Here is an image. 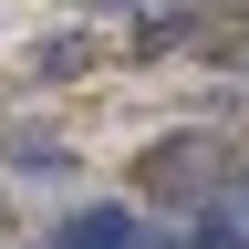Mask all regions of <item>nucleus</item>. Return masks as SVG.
I'll list each match as a JSON object with an SVG mask.
<instances>
[{
	"label": "nucleus",
	"mask_w": 249,
	"mask_h": 249,
	"mask_svg": "<svg viewBox=\"0 0 249 249\" xmlns=\"http://www.w3.org/2000/svg\"><path fill=\"white\" fill-rule=\"evenodd\" d=\"M52 249H135V208H73Z\"/></svg>",
	"instance_id": "2"
},
{
	"label": "nucleus",
	"mask_w": 249,
	"mask_h": 249,
	"mask_svg": "<svg viewBox=\"0 0 249 249\" xmlns=\"http://www.w3.org/2000/svg\"><path fill=\"white\" fill-rule=\"evenodd\" d=\"M187 249H249V229H229V218L208 208V218H197V239H187Z\"/></svg>",
	"instance_id": "4"
},
{
	"label": "nucleus",
	"mask_w": 249,
	"mask_h": 249,
	"mask_svg": "<svg viewBox=\"0 0 249 249\" xmlns=\"http://www.w3.org/2000/svg\"><path fill=\"white\" fill-rule=\"evenodd\" d=\"M93 11H124V0H93Z\"/></svg>",
	"instance_id": "5"
},
{
	"label": "nucleus",
	"mask_w": 249,
	"mask_h": 249,
	"mask_svg": "<svg viewBox=\"0 0 249 249\" xmlns=\"http://www.w3.org/2000/svg\"><path fill=\"white\" fill-rule=\"evenodd\" d=\"M83 62H93V42H83V31H52V42L31 52V73H42V83H62V73H83Z\"/></svg>",
	"instance_id": "3"
},
{
	"label": "nucleus",
	"mask_w": 249,
	"mask_h": 249,
	"mask_svg": "<svg viewBox=\"0 0 249 249\" xmlns=\"http://www.w3.org/2000/svg\"><path fill=\"white\" fill-rule=\"evenodd\" d=\"M229 177H239V135H229V124H177V135H156L135 156V187L156 208H208Z\"/></svg>",
	"instance_id": "1"
}]
</instances>
